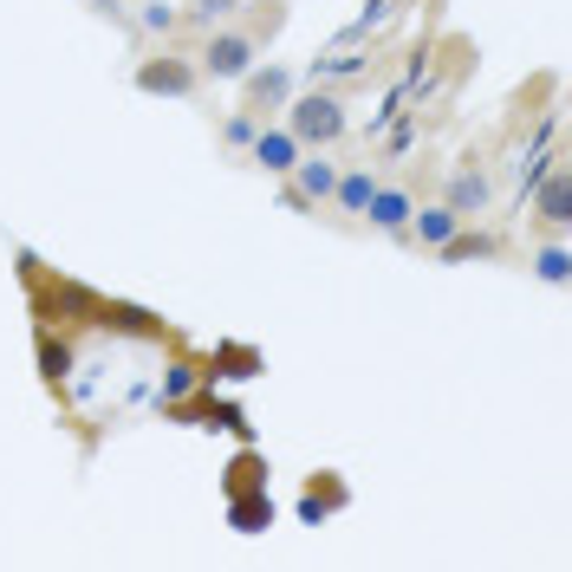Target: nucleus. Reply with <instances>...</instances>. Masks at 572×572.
<instances>
[{
    "label": "nucleus",
    "instance_id": "5",
    "mask_svg": "<svg viewBox=\"0 0 572 572\" xmlns=\"http://www.w3.org/2000/svg\"><path fill=\"white\" fill-rule=\"evenodd\" d=\"M410 215H417V195H410L404 182H378L358 221H371L378 234H404V228H410Z\"/></svg>",
    "mask_w": 572,
    "mask_h": 572
},
{
    "label": "nucleus",
    "instance_id": "21",
    "mask_svg": "<svg viewBox=\"0 0 572 572\" xmlns=\"http://www.w3.org/2000/svg\"><path fill=\"white\" fill-rule=\"evenodd\" d=\"M358 72H371V59H365V52H339V59H319V65H313V78H326V85L358 78Z\"/></svg>",
    "mask_w": 572,
    "mask_h": 572
},
{
    "label": "nucleus",
    "instance_id": "4",
    "mask_svg": "<svg viewBox=\"0 0 572 572\" xmlns=\"http://www.w3.org/2000/svg\"><path fill=\"white\" fill-rule=\"evenodd\" d=\"M234 85H241V111H254V117H267V111H280L293 98V72L287 65H254Z\"/></svg>",
    "mask_w": 572,
    "mask_h": 572
},
{
    "label": "nucleus",
    "instance_id": "14",
    "mask_svg": "<svg viewBox=\"0 0 572 572\" xmlns=\"http://www.w3.org/2000/svg\"><path fill=\"white\" fill-rule=\"evenodd\" d=\"M228 521H234V534H260V527H274V501L267 495H241L228 508Z\"/></svg>",
    "mask_w": 572,
    "mask_h": 572
},
{
    "label": "nucleus",
    "instance_id": "16",
    "mask_svg": "<svg viewBox=\"0 0 572 572\" xmlns=\"http://www.w3.org/2000/svg\"><path fill=\"white\" fill-rule=\"evenodd\" d=\"M195 391H202V365L176 358V365H169V378H163V404H182V397H195Z\"/></svg>",
    "mask_w": 572,
    "mask_h": 572
},
{
    "label": "nucleus",
    "instance_id": "2",
    "mask_svg": "<svg viewBox=\"0 0 572 572\" xmlns=\"http://www.w3.org/2000/svg\"><path fill=\"white\" fill-rule=\"evenodd\" d=\"M260 65V39L247 33V26H208V39H202V52H195V72L202 78H221V85H234L241 72H254Z\"/></svg>",
    "mask_w": 572,
    "mask_h": 572
},
{
    "label": "nucleus",
    "instance_id": "7",
    "mask_svg": "<svg viewBox=\"0 0 572 572\" xmlns=\"http://www.w3.org/2000/svg\"><path fill=\"white\" fill-rule=\"evenodd\" d=\"M287 176H293L287 189H293V195H300V202L313 208V202H332V182H339V163H326L319 150H300V163H293Z\"/></svg>",
    "mask_w": 572,
    "mask_h": 572
},
{
    "label": "nucleus",
    "instance_id": "12",
    "mask_svg": "<svg viewBox=\"0 0 572 572\" xmlns=\"http://www.w3.org/2000/svg\"><path fill=\"white\" fill-rule=\"evenodd\" d=\"M495 254H501V241H495V234H482V228H469V221H462V228L436 247V260H449V267H462V260H495Z\"/></svg>",
    "mask_w": 572,
    "mask_h": 572
},
{
    "label": "nucleus",
    "instance_id": "15",
    "mask_svg": "<svg viewBox=\"0 0 572 572\" xmlns=\"http://www.w3.org/2000/svg\"><path fill=\"white\" fill-rule=\"evenodd\" d=\"M534 274H541L547 287H567V280H572V254H567V241H547V247L534 254Z\"/></svg>",
    "mask_w": 572,
    "mask_h": 572
},
{
    "label": "nucleus",
    "instance_id": "9",
    "mask_svg": "<svg viewBox=\"0 0 572 572\" xmlns=\"http://www.w3.org/2000/svg\"><path fill=\"white\" fill-rule=\"evenodd\" d=\"M443 202L469 221V215H482L488 202H495V182H488V169H456L449 176V189H443Z\"/></svg>",
    "mask_w": 572,
    "mask_h": 572
},
{
    "label": "nucleus",
    "instance_id": "23",
    "mask_svg": "<svg viewBox=\"0 0 572 572\" xmlns=\"http://www.w3.org/2000/svg\"><path fill=\"white\" fill-rule=\"evenodd\" d=\"M215 365H234L228 378H254V371H260V358H254V352H241V345H221V352H215Z\"/></svg>",
    "mask_w": 572,
    "mask_h": 572
},
{
    "label": "nucleus",
    "instance_id": "8",
    "mask_svg": "<svg viewBox=\"0 0 572 572\" xmlns=\"http://www.w3.org/2000/svg\"><path fill=\"white\" fill-rule=\"evenodd\" d=\"M527 195H534V215H541L547 228H567L572 221V176H567V163H554Z\"/></svg>",
    "mask_w": 572,
    "mask_h": 572
},
{
    "label": "nucleus",
    "instance_id": "1",
    "mask_svg": "<svg viewBox=\"0 0 572 572\" xmlns=\"http://www.w3.org/2000/svg\"><path fill=\"white\" fill-rule=\"evenodd\" d=\"M280 111H287V130H293L306 150H326V143H339V137L352 130V117H345V98H339L332 85H319V78H313V91H293Z\"/></svg>",
    "mask_w": 572,
    "mask_h": 572
},
{
    "label": "nucleus",
    "instance_id": "6",
    "mask_svg": "<svg viewBox=\"0 0 572 572\" xmlns=\"http://www.w3.org/2000/svg\"><path fill=\"white\" fill-rule=\"evenodd\" d=\"M300 150H306V143H300L287 124H260V130H254V143H247V156H254L267 176H287V169L300 163Z\"/></svg>",
    "mask_w": 572,
    "mask_h": 572
},
{
    "label": "nucleus",
    "instance_id": "3",
    "mask_svg": "<svg viewBox=\"0 0 572 572\" xmlns=\"http://www.w3.org/2000/svg\"><path fill=\"white\" fill-rule=\"evenodd\" d=\"M195 85H202V72H195V59H182V52H150V59L137 65V91H143V98H195Z\"/></svg>",
    "mask_w": 572,
    "mask_h": 572
},
{
    "label": "nucleus",
    "instance_id": "20",
    "mask_svg": "<svg viewBox=\"0 0 572 572\" xmlns=\"http://www.w3.org/2000/svg\"><path fill=\"white\" fill-rule=\"evenodd\" d=\"M137 26H143V33H156V39H169V33L182 26V13H176L169 0H143V13H137Z\"/></svg>",
    "mask_w": 572,
    "mask_h": 572
},
{
    "label": "nucleus",
    "instance_id": "11",
    "mask_svg": "<svg viewBox=\"0 0 572 572\" xmlns=\"http://www.w3.org/2000/svg\"><path fill=\"white\" fill-rule=\"evenodd\" d=\"M345 501H352V495H345V482H339V475H313V482H306V495H300V521H306V527H319V521H326V514H339Z\"/></svg>",
    "mask_w": 572,
    "mask_h": 572
},
{
    "label": "nucleus",
    "instance_id": "10",
    "mask_svg": "<svg viewBox=\"0 0 572 572\" xmlns=\"http://www.w3.org/2000/svg\"><path fill=\"white\" fill-rule=\"evenodd\" d=\"M456 228H462V215H456V208H449V202H436V208H417V215H410V228H404V234H410V241H417V247H430V254H436V247H443V241H449V234H456Z\"/></svg>",
    "mask_w": 572,
    "mask_h": 572
},
{
    "label": "nucleus",
    "instance_id": "18",
    "mask_svg": "<svg viewBox=\"0 0 572 572\" xmlns=\"http://www.w3.org/2000/svg\"><path fill=\"white\" fill-rule=\"evenodd\" d=\"M39 371H46V384H65L72 378V345H59L52 332L39 339Z\"/></svg>",
    "mask_w": 572,
    "mask_h": 572
},
{
    "label": "nucleus",
    "instance_id": "17",
    "mask_svg": "<svg viewBox=\"0 0 572 572\" xmlns=\"http://www.w3.org/2000/svg\"><path fill=\"white\" fill-rule=\"evenodd\" d=\"M391 13H397V0H371V7H365V13H358L352 26H345V39H339V46H365V39H371V33H378V26L391 20Z\"/></svg>",
    "mask_w": 572,
    "mask_h": 572
},
{
    "label": "nucleus",
    "instance_id": "22",
    "mask_svg": "<svg viewBox=\"0 0 572 572\" xmlns=\"http://www.w3.org/2000/svg\"><path fill=\"white\" fill-rule=\"evenodd\" d=\"M260 124H267V117H254V111H234V117H228V124H221V143H228V150H247V143H254V130H260Z\"/></svg>",
    "mask_w": 572,
    "mask_h": 572
},
{
    "label": "nucleus",
    "instance_id": "13",
    "mask_svg": "<svg viewBox=\"0 0 572 572\" xmlns=\"http://www.w3.org/2000/svg\"><path fill=\"white\" fill-rule=\"evenodd\" d=\"M371 189H378V176L358 163V169H339V182H332V202L345 208V215H365V202H371Z\"/></svg>",
    "mask_w": 572,
    "mask_h": 572
},
{
    "label": "nucleus",
    "instance_id": "19",
    "mask_svg": "<svg viewBox=\"0 0 572 572\" xmlns=\"http://www.w3.org/2000/svg\"><path fill=\"white\" fill-rule=\"evenodd\" d=\"M241 7H247V0H189L182 20H189V26H221V20H234Z\"/></svg>",
    "mask_w": 572,
    "mask_h": 572
}]
</instances>
